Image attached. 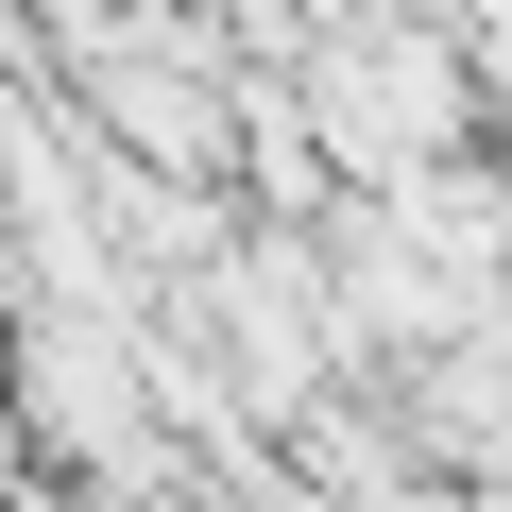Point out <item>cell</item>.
I'll use <instances>...</instances> for the list:
<instances>
[{"label": "cell", "instance_id": "cell-1", "mask_svg": "<svg viewBox=\"0 0 512 512\" xmlns=\"http://www.w3.org/2000/svg\"><path fill=\"white\" fill-rule=\"evenodd\" d=\"M308 137H325L342 171H376V188L444 171V154L478 137V52H461V18H393V35H342V52L308 69Z\"/></svg>", "mask_w": 512, "mask_h": 512}]
</instances>
